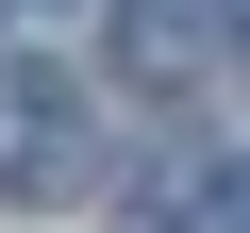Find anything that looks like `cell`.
<instances>
[{"mask_svg": "<svg viewBox=\"0 0 250 233\" xmlns=\"http://www.w3.org/2000/svg\"><path fill=\"white\" fill-rule=\"evenodd\" d=\"M83 167H100L83 83H67V67H0V200H67Z\"/></svg>", "mask_w": 250, "mask_h": 233, "instance_id": "6da1fadb", "label": "cell"}, {"mask_svg": "<svg viewBox=\"0 0 250 233\" xmlns=\"http://www.w3.org/2000/svg\"><path fill=\"white\" fill-rule=\"evenodd\" d=\"M100 50H117V83H150V100H167V83H200V67L233 50V0H117V34H100Z\"/></svg>", "mask_w": 250, "mask_h": 233, "instance_id": "7a4b0ae2", "label": "cell"}]
</instances>
